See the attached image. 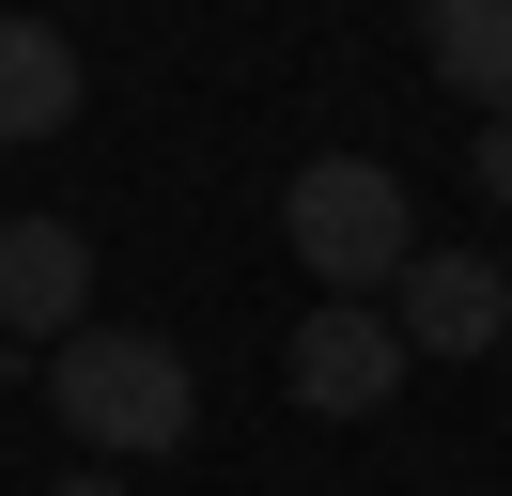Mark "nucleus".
I'll return each mask as SVG.
<instances>
[{"instance_id":"1","label":"nucleus","mask_w":512,"mask_h":496,"mask_svg":"<svg viewBox=\"0 0 512 496\" xmlns=\"http://www.w3.org/2000/svg\"><path fill=\"white\" fill-rule=\"evenodd\" d=\"M280 248L326 279V310H388V279L419 264V202L388 155H311L280 186Z\"/></svg>"},{"instance_id":"2","label":"nucleus","mask_w":512,"mask_h":496,"mask_svg":"<svg viewBox=\"0 0 512 496\" xmlns=\"http://www.w3.org/2000/svg\"><path fill=\"white\" fill-rule=\"evenodd\" d=\"M47 403H63V434L94 465H156V450L202 434V388H187V357H171L156 326H78L63 357H47Z\"/></svg>"},{"instance_id":"3","label":"nucleus","mask_w":512,"mask_h":496,"mask_svg":"<svg viewBox=\"0 0 512 496\" xmlns=\"http://www.w3.org/2000/svg\"><path fill=\"white\" fill-rule=\"evenodd\" d=\"M388 326H404V357H497V341H512L497 248H419V264L388 279Z\"/></svg>"},{"instance_id":"4","label":"nucleus","mask_w":512,"mask_h":496,"mask_svg":"<svg viewBox=\"0 0 512 496\" xmlns=\"http://www.w3.org/2000/svg\"><path fill=\"white\" fill-rule=\"evenodd\" d=\"M295 403H311V419H373V403H404V326H388V310H311V326H295Z\"/></svg>"},{"instance_id":"5","label":"nucleus","mask_w":512,"mask_h":496,"mask_svg":"<svg viewBox=\"0 0 512 496\" xmlns=\"http://www.w3.org/2000/svg\"><path fill=\"white\" fill-rule=\"evenodd\" d=\"M78 326H94L78 217H0V341H78Z\"/></svg>"},{"instance_id":"6","label":"nucleus","mask_w":512,"mask_h":496,"mask_svg":"<svg viewBox=\"0 0 512 496\" xmlns=\"http://www.w3.org/2000/svg\"><path fill=\"white\" fill-rule=\"evenodd\" d=\"M63 124H78V31L0 16V140H63Z\"/></svg>"},{"instance_id":"7","label":"nucleus","mask_w":512,"mask_h":496,"mask_svg":"<svg viewBox=\"0 0 512 496\" xmlns=\"http://www.w3.org/2000/svg\"><path fill=\"white\" fill-rule=\"evenodd\" d=\"M419 62H435L466 109L512 124V0H435V16H419Z\"/></svg>"},{"instance_id":"8","label":"nucleus","mask_w":512,"mask_h":496,"mask_svg":"<svg viewBox=\"0 0 512 496\" xmlns=\"http://www.w3.org/2000/svg\"><path fill=\"white\" fill-rule=\"evenodd\" d=\"M466 171H481V202H512V124H466Z\"/></svg>"},{"instance_id":"9","label":"nucleus","mask_w":512,"mask_h":496,"mask_svg":"<svg viewBox=\"0 0 512 496\" xmlns=\"http://www.w3.org/2000/svg\"><path fill=\"white\" fill-rule=\"evenodd\" d=\"M63 496H125V481H109V465H94V481H63Z\"/></svg>"},{"instance_id":"10","label":"nucleus","mask_w":512,"mask_h":496,"mask_svg":"<svg viewBox=\"0 0 512 496\" xmlns=\"http://www.w3.org/2000/svg\"><path fill=\"white\" fill-rule=\"evenodd\" d=\"M0 372H16V341H0Z\"/></svg>"},{"instance_id":"11","label":"nucleus","mask_w":512,"mask_h":496,"mask_svg":"<svg viewBox=\"0 0 512 496\" xmlns=\"http://www.w3.org/2000/svg\"><path fill=\"white\" fill-rule=\"evenodd\" d=\"M497 357H512V341H497Z\"/></svg>"}]
</instances>
